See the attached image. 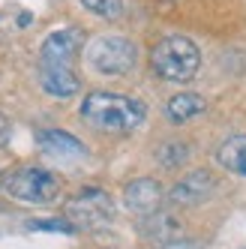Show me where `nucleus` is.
Masks as SVG:
<instances>
[{
  "mask_svg": "<svg viewBox=\"0 0 246 249\" xmlns=\"http://www.w3.org/2000/svg\"><path fill=\"white\" fill-rule=\"evenodd\" d=\"M81 51V33L75 27H63L48 33L39 48V66H72Z\"/></svg>",
  "mask_w": 246,
  "mask_h": 249,
  "instance_id": "423d86ee",
  "label": "nucleus"
},
{
  "mask_svg": "<svg viewBox=\"0 0 246 249\" xmlns=\"http://www.w3.org/2000/svg\"><path fill=\"white\" fill-rule=\"evenodd\" d=\"M156 159H159L165 168H177V165H183L189 159V147L183 144V141H168V144H162L159 150H156Z\"/></svg>",
  "mask_w": 246,
  "mask_h": 249,
  "instance_id": "4468645a",
  "label": "nucleus"
},
{
  "mask_svg": "<svg viewBox=\"0 0 246 249\" xmlns=\"http://www.w3.org/2000/svg\"><path fill=\"white\" fill-rule=\"evenodd\" d=\"M150 63L153 72L162 81L171 84H186L195 78L198 66H201V51L189 36H180V33H171V36H162L150 51Z\"/></svg>",
  "mask_w": 246,
  "mask_h": 249,
  "instance_id": "f03ea898",
  "label": "nucleus"
},
{
  "mask_svg": "<svg viewBox=\"0 0 246 249\" xmlns=\"http://www.w3.org/2000/svg\"><path fill=\"white\" fill-rule=\"evenodd\" d=\"M84 60L99 75H126L138 63V48L126 36L102 33V36H93L84 45Z\"/></svg>",
  "mask_w": 246,
  "mask_h": 249,
  "instance_id": "7ed1b4c3",
  "label": "nucleus"
},
{
  "mask_svg": "<svg viewBox=\"0 0 246 249\" xmlns=\"http://www.w3.org/2000/svg\"><path fill=\"white\" fill-rule=\"evenodd\" d=\"M213 174H207V171H192L186 174L183 180L174 186L168 192V201L171 204H201L210 192H213Z\"/></svg>",
  "mask_w": 246,
  "mask_h": 249,
  "instance_id": "6e6552de",
  "label": "nucleus"
},
{
  "mask_svg": "<svg viewBox=\"0 0 246 249\" xmlns=\"http://www.w3.org/2000/svg\"><path fill=\"white\" fill-rule=\"evenodd\" d=\"M81 6L96 18H108V21L123 15V0H81Z\"/></svg>",
  "mask_w": 246,
  "mask_h": 249,
  "instance_id": "2eb2a0df",
  "label": "nucleus"
},
{
  "mask_svg": "<svg viewBox=\"0 0 246 249\" xmlns=\"http://www.w3.org/2000/svg\"><path fill=\"white\" fill-rule=\"evenodd\" d=\"M159 201H162V189L153 177H138V180H132L123 189V204H126L129 213H138V216L156 213L159 210Z\"/></svg>",
  "mask_w": 246,
  "mask_h": 249,
  "instance_id": "0eeeda50",
  "label": "nucleus"
},
{
  "mask_svg": "<svg viewBox=\"0 0 246 249\" xmlns=\"http://www.w3.org/2000/svg\"><path fill=\"white\" fill-rule=\"evenodd\" d=\"M36 141H39V147L48 156H81L84 153L81 141L72 138V135H66V132H60V129H42Z\"/></svg>",
  "mask_w": 246,
  "mask_h": 249,
  "instance_id": "f8f14e48",
  "label": "nucleus"
},
{
  "mask_svg": "<svg viewBox=\"0 0 246 249\" xmlns=\"http://www.w3.org/2000/svg\"><path fill=\"white\" fill-rule=\"evenodd\" d=\"M3 186L15 201H24V204H51L60 195V180L51 171L36 165L12 171L3 180Z\"/></svg>",
  "mask_w": 246,
  "mask_h": 249,
  "instance_id": "20e7f679",
  "label": "nucleus"
},
{
  "mask_svg": "<svg viewBox=\"0 0 246 249\" xmlns=\"http://www.w3.org/2000/svg\"><path fill=\"white\" fill-rule=\"evenodd\" d=\"M33 231H63V234H72L75 225H66L63 219H33L30 222Z\"/></svg>",
  "mask_w": 246,
  "mask_h": 249,
  "instance_id": "dca6fc26",
  "label": "nucleus"
},
{
  "mask_svg": "<svg viewBox=\"0 0 246 249\" xmlns=\"http://www.w3.org/2000/svg\"><path fill=\"white\" fill-rule=\"evenodd\" d=\"M204 108H207V99H204V96H198V93H177V96L168 99L165 114H168L174 123H186V120H192V117H198Z\"/></svg>",
  "mask_w": 246,
  "mask_h": 249,
  "instance_id": "ddd939ff",
  "label": "nucleus"
},
{
  "mask_svg": "<svg viewBox=\"0 0 246 249\" xmlns=\"http://www.w3.org/2000/svg\"><path fill=\"white\" fill-rule=\"evenodd\" d=\"M114 216V201L102 189H84L66 204V219L75 228H102Z\"/></svg>",
  "mask_w": 246,
  "mask_h": 249,
  "instance_id": "39448f33",
  "label": "nucleus"
},
{
  "mask_svg": "<svg viewBox=\"0 0 246 249\" xmlns=\"http://www.w3.org/2000/svg\"><path fill=\"white\" fill-rule=\"evenodd\" d=\"M39 87L54 99H69L78 93V75L72 66H39Z\"/></svg>",
  "mask_w": 246,
  "mask_h": 249,
  "instance_id": "1a4fd4ad",
  "label": "nucleus"
},
{
  "mask_svg": "<svg viewBox=\"0 0 246 249\" xmlns=\"http://www.w3.org/2000/svg\"><path fill=\"white\" fill-rule=\"evenodd\" d=\"M144 114H147L144 102L105 90L87 93L81 102V120L99 132H129L144 120Z\"/></svg>",
  "mask_w": 246,
  "mask_h": 249,
  "instance_id": "f257e3e1",
  "label": "nucleus"
},
{
  "mask_svg": "<svg viewBox=\"0 0 246 249\" xmlns=\"http://www.w3.org/2000/svg\"><path fill=\"white\" fill-rule=\"evenodd\" d=\"M183 234V222L168 210H156L144 219V237H150L153 243H171Z\"/></svg>",
  "mask_w": 246,
  "mask_h": 249,
  "instance_id": "9d476101",
  "label": "nucleus"
},
{
  "mask_svg": "<svg viewBox=\"0 0 246 249\" xmlns=\"http://www.w3.org/2000/svg\"><path fill=\"white\" fill-rule=\"evenodd\" d=\"M6 138H9V123H6V120H0V144H3Z\"/></svg>",
  "mask_w": 246,
  "mask_h": 249,
  "instance_id": "f3484780",
  "label": "nucleus"
},
{
  "mask_svg": "<svg viewBox=\"0 0 246 249\" xmlns=\"http://www.w3.org/2000/svg\"><path fill=\"white\" fill-rule=\"evenodd\" d=\"M216 162L237 177H246V135H231L216 150Z\"/></svg>",
  "mask_w": 246,
  "mask_h": 249,
  "instance_id": "9b49d317",
  "label": "nucleus"
}]
</instances>
